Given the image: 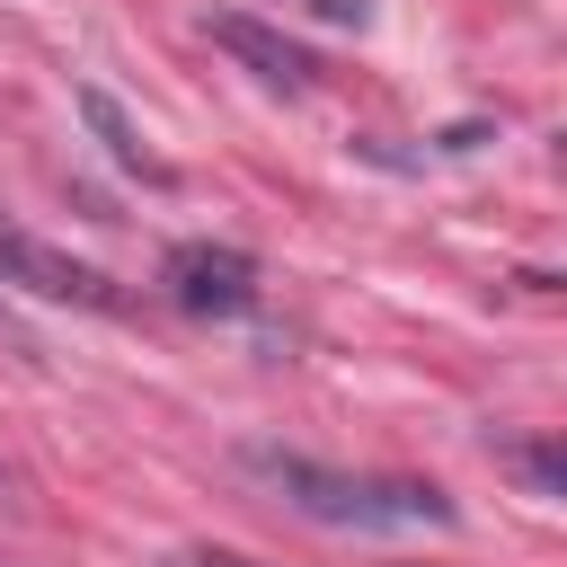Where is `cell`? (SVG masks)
Instances as JSON below:
<instances>
[{"label": "cell", "instance_id": "obj_8", "mask_svg": "<svg viewBox=\"0 0 567 567\" xmlns=\"http://www.w3.org/2000/svg\"><path fill=\"white\" fill-rule=\"evenodd\" d=\"M186 567H266V558H239V549H186Z\"/></svg>", "mask_w": 567, "mask_h": 567}, {"label": "cell", "instance_id": "obj_7", "mask_svg": "<svg viewBox=\"0 0 567 567\" xmlns=\"http://www.w3.org/2000/svg\"><path fill=\"white\" fill-rule=\"evenodd\" d=\"M310 18H328V27H372V0H310Z\"/></svg>", "mask_w": 567, "mask_h": 567}, {"label": "cell", "instance_id": "obj_6", "mask_svg": "<svg viewBox=\"0 0 567 567\" xmlns=\"http://www.w3.org/2000/svg\"><path fill=\"white\" fill-rule=\"evenodd\" d=\"M505 461L532 478V496H567V461H558L549 443H505Z\"/></svg>", "mask_w": 567, "mask_h": 567}, {"label": "cell", "instance_id": "obj_5", "mask_svg": "<svg viewBox=\"0 0 567 567\" xmlns=\"http://www.w3.org/2000/svg\"><path fill=\"white\" fill-rule=\"evenodd\" d=\"M80 124H89V133H97V142H106V159H115V168H133V177H151V186H159V177H168V168H159V159H151V142H142V133H133V115H124V106H115V97H106V89H80Z\"/></svg>", "mask_w": 567, "mask_h": 567}, {"label": "cell", "instance_id": "obj_4", "mask_svg": "<svg viewBox=\"0 0 567 567\" xmlns=\"http://www.w3.org/2000/svg\"><path fill=\"white\" fill-rule=\"evenodd\" d=\"M204 35L230 53V62H248L266 89H284V97H301V89H319V62L292 44V35H275V27H257V18H239V9H221V18H204Z\"/></svg>", "mask_w": 567, "mask_h": 567}, {"label": "cell", "instance_id": "obj_2", "mask_svg": "<svg viewBox=\"0 0 567 567\" xmlns=\"http://www.w3.org/2000/svg\"><path fill=\"white\" fill-rule=\"evenodd\" d=\"M0 284H18V292H35V301H71V310H124L115 275H97V266H80L71 248L18 230L9 213H0Z\"/></svg>", "mask_w": 567, "mask_h": 567}, {"label": "cell", "instance_id": "obj_3", "mask_svg": "<svg viewBox=\"0 0 567 567\" xmlns=\"http://www.w3.org/2000/svg\"><path fill=\"white\" fill-rule=\"evenodd\" d=\"M159 284H168V301L195 310V319H239V310L257 301V257H248V248H221V239H186V248H168Z\"/></svg>", "mask_w": 567, "mask_h": 567}, {"label": "cell", "instance_id": "obj_1", "mask_svg": "<svg viewBox=\"0 0 567 567\" xmlns=\"http://www.w3.org/2000/svg\"><path fill=\"white\" fill-rule=\"evenodd\" d=\"M248 470L310 523H337V532H443L452 523V496L434 478H346V470H319L301 452H248Z\"/></svg>", "mask_w": 567, "mask_h": 567}]
</instances>
